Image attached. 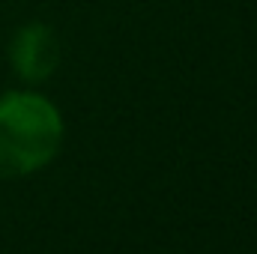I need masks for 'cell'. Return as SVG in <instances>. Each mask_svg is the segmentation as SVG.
Listing matches in <instances>:
<instances>
[{
    "label": "cell",
    "mask_w": 257,
    "mask_h": 254,
    "mask_svg": "<svg viewBox=\"0 0 257 254\" xmlns=\"http://www.w3.org/2000/svg\"><path fill=\"white\" fill-rule=\"evenodd\" d=\"M63 141L57 108L33 93L0 99V180H15L45 168Z\"/></svg>",
    "instance_id": "obj_1"
},
{
    "label": "cell",
    "mask_w": 257,
    "mask_h": 254,
    "mask_svg": "<svg viewBox=\"0 0 257 254\" xmlns=\"http://www.w3.org/2000/svg\"><path fill=\"white\" fill-rule=\"evenodd\" d=\"M9 57H12L15 72H18L24 81H42V78H48V75L57 69L60 48H57L54 33H51L45 24H27V27H21L18 36L12 39Z\"/></svg>",
    "instance_id": "obj_2"
}]
</instances>
